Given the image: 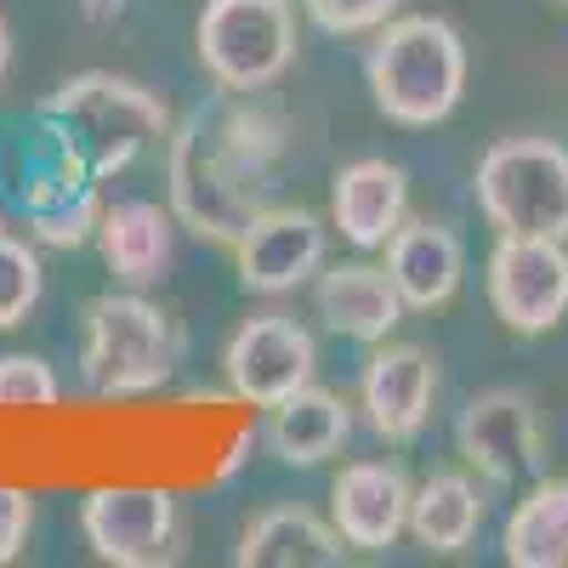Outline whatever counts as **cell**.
I'll return each mask as SVG.
<instances>
[{
	"mask_svg": "<svg viewBox=\"0 0 568 568\" xmlns=\"http://www.w3.org/2000/svg\"><path fill=\"white\" fill-rule=\"evenodd\" d=\"M347 557V540L336 535V524L307 506H267L256 511L240 546H233V562L240 568H336Z\"/></svg>",
	"mask_w": 568,
	"mask_h": 568,
	"instance_id": "obj_20",
	"label": "cell"
},
{
	"mask_svg": "<svg viewBox=\"0 0 568 568\" xmlns=\"http://www.w3.org/2000/svg\"><path fill=\"white\" fill-rule=\"evenodd\" d=\"M404 12V0H302V18L329 34V40H353V34H375Z\"/></svg>",
	"mask_w": 568,
	"mask_h": 568,
	"instance_id": "obj_25",
	"label": "cell"
},
{
	"mask_svg": "<svg viewBox=\"0 0 568 568\" xmlns=\"http://www.w3.org/2000/svg\"><path fill=\"white\" fill-rule=\"evenodd\" d=\"M313 369H318V342L291 313H256L222 347V382L251 409H273L278 398H291L296 387L313 382Z\"/></svg>",
	"mask_w": 568,
	"mask_h": 568,
	"instance_id": "obj_10",
	"label": "cell"
},
{
	"mask_svg": "<svg viewBox=\"0 0 568 568\" xmlns=\"http://www.w3.org/2000/svg\"><path fill=\"white\" fill-rule=\"evenodd\" d=\"M80 12H85L91 23H109V18L125 12V0H80Z\"/></svg>",
	"mask_w": 568,
	"mask_h": 568,
	"instance_id": "obj_27",
	"label": "cell"
},
{
	"mask_svg": "<svg viewBox=\"0 0 568 568\" xmlns=\"http://www.w3.org/2000/svg\"><path fill=\"white\" fill-rule=\"evenodd\" d=\"M296 7L291 0H205L194 23V52L216 91H256L278 85L296 63Z\"/></svg>",
	"mask_w": 568,
	"mask_h": 568,
	"instance_id": "obj_6",
	"label": "cell"
},
{
	"mask_svg": "<svg viewBox=\"0 0 568 568\" xmlns=\"http://www.w3.org/2000/svg\"><path fill=\"white\" fill-rule=\"evenodd\" d=\"M415 484L398 460H347L329 484V524L353 551H387L409 529Z\"/></svg>",
	"mask_w": 568,
	"mask_h": 568,
	"instance_id": "obj_14",
	"label": "cell"
},
{
	"mask_svg": "<svg viewBox=\"0 0 568 568\" xmlns=\"http://www.w3.org/2000/svg\"><path fill=\"white\" fill-rule=\"evenodd\" d=\"M489 307L517 336H546L568 313V240L500 233L489 251Z\"/></svg>",
	"mask_w": 568,
	"mask_h": 568,
	"instance_id": "obj_9",
	"label": "cell"
},
{
	"mask_svg": "<svg viewBox=\"0 0 568 568\" xmlns=\"http://www.w3.org/2000/svg\"><path fill=\"white\" fill-rule=\"evenodd\" d=\"M382 267L393 273L398 296L409 313H438L455 302L460 291V273H466V251L460 240L444 227V222H420V216H404V227L382 245Z\"/></svg>",
	"mask_w": 568,
	"mask_h": 568,
	"instance_id": "obj_19",
	"label": "cell"
},
{
	"mask_svg": "<svg viewBox=\"0 0 568 568\" xmlns=\"http://www.w3.org/2000/svg\"><path fill=\"white\" fill-rule=\"evenodd\" d=\"M284 165V120L256 98L216 91L171 120L165 136V205L200 245L233 251L240 233L273 205Z\"/></svg>",
	"mask_w": 568,
	"mask_h": 568,
	"instance_id": "obj_1",
	"label": "cell"
},
{
	"mask_svg": "<svg viewBox=\"0 0 568 568\" xmlns=\"http://www.w3.org/2000/svg\"><path fill=\"white\" fill-rule=\"evenodd\" d=\"M455 449L460 460L478 471L489 484H517L529 471L546 466V433H540V415L524 393L511 387H495V393H478L460 420H455Z\"/></svg>",
	"mask_w": 568,
	"mask_h": 568,
	"instance_id": "obj_13",
	"label": "cell"
},
{
	"mask_svg": "<svg viewBox=\"0 0 568 568\" xmlns=\"http://www.w3.org/2000/svg\"><path fill=\"white\" fill-rule=\"evenodd\" d=\"M7 69H12V29L0 18V80H7Z\"/></svg>",
	"mask_w": 568,
	"mask_h": 568,
	"instance_id": "obj_28",
	"label": "cell"
},
{
	"mask_svg": "<svg viewBox=\"0 0 568 568\" xmlns=\"http://www.w3.org/2000/svg\"><path fill=\"white\" fill-rule=\"evenodd\" d=\"M438 398V358L415 342H375L358 369V415L382 444H415Z\"/></svg>",
	"mask_w": 568,
	"mask_h": 568,
	"instance_id": "obj_12",
	"label": "cell"
},
{
	"mask_svg": "<svg viewBox=\"0 0 568 568\" xmlns=\"http://www.w3.org/2000/svg\"><path fill=\"white\" fill-rule=\"evenodd\" d=\"M176 216L160 200H114L103 205L98 222V251L103 267L114 273V284H131V291H149L160 284L176 262Z\"/></svg>",
	"mask_w": 568,
	"mask_h": 568,
	"instance_id": "obj_18",
	"label": "cell"
},
{
	"mask_svg": "<svg viewBox=\"0 0 568 568\" xmlns=\"http://www.w3.org/2000/svg\"><path fill=\"white\" fill-rule=\"evenodd\" d=\"M478 524H484V489L466 471H433L409 500V535L438 557L466 551Z\"/></svg>",
	"mask_w": 568,
	"mask_h": 568,
	"instance_id": "obj_21",
	"label": "cell"
},
{
	"mask_svg": "<svg viewBox=\"0 0 568 568\" xmlns=\"http://www.w3.org/2000/svg\"><path fill=\"white\" fill-rule=\"evenodd\" d=\"M58 398L63 382L40 353H0V409H52Z\"/></svg>",
	"mask_w": 568,
	"mask_h": 568,
	"instance_id": "obj_24",
	"label": "cell"
},
{
	"mask_svg": "<svg viewBox=\"0 0 568 568\" xmlns=\"http://www.w3.org/2000/svg\"><path fill=\"white\" fill-rule=\"evenodd\" d=\"M478 211L495 233L568 240V149L551 136H506L471 176Z\"/></svg>",
	"mask_w": 568,
	"mask_h": 568,
	"instance_id": "obj_7",
	"label": "cell"
},
{
	"mask_svg": "<svg viewBox=\"0 0 568 568\" xmlns=\"http://www.w3.org/2000/svg\"><path fill=\"white\" fill-rule=\"evenodd\" d=\"M40 296H45L40 245L12 227V216H0V329H18L40 307Z\"/></svg>",
	"mask_w": 568,
	"mask_h": 568,
	"instance_id": "obj_23",
	"label": "cell"
},
{
	"mask_svg": "<svg viewBox=\"0 0 568 568\" xmlns=\"http://www.w3.org/2000/svg\"><path fill=\"white\" fill-rule=\"evenodd\" d=\"M364 80H369V103L393 125L426 131L449 120L466 91V40L455 34L449 18L398 12L387 29H375Z\"/></svg>",
	"mask_w": 568,
	"mask_h": 568,
	"instance_id": "obj_3",
	"label": "cell"
},
{
	"mask_svg": "<svg viewBox=\"0 0 568 568\" xmlns=\"http://www.w3.org/2000/svg\"><path fill=\"white\" fill-rule=\"evenodd\" d=\"M182 336L171 313L120 284L109 296H91L80 313V387L91 398H149L171 382Z\"/></svg>",
	"mask_w": 568,
	"mask_h": 568,
	"instance_id": "obj_5",
	"label": "cell"
},
{
	"mask_svg": "<svg viewBox=\"0 0 568 568\" xmlns=\"http://www.w3.org/2000/svg\"><path fill=\"white\" fill-rule=\"evenodd\" d=\"M313 313H318V324L329 329V336L375 347L404 324L409 307H404L387 267H375V262H336L329 267L324 262L318 278H313Z\"/></svg>",
	"mask_w": 568,
	"mask_h": 568,
	"instance_id": "obj_15",
	"label": "cell"
},
{
	"mask_svg": "<svg viewBox=\"0 0 568 568\" xmlns=\"http://www.w3.org/2000/svg\"><path fill=\"white\" fill-rule=\"evenodd\" d=\"M29 535H34V495L0 484V568L29 551Z\"/></svg>",
	"mask_w": 568,
	"mask_h": 568,
	"instance_id": "obj_26",
	"label": "cell"
},
{
	"mask_svg": "<svg viewBox=\"0 0 568 568\" xmlns=\"http://www.w3.org/2000/svg\"><path fill=\"white\" fill-rule=\"evenodd\" d=\"M0 211H7L40 251L98 245L103 182L74 149V136L40 103L0 131Z\"/></svg>",
	"mask_w": 568,
	"mask_h": 568,
	"instance_id": "obj_2",
	"label": "cell"
},
{
	"mask_svg": "<svg viewBox=\"0 0 568 568\" xmlns=\"http://www.w3.org/2000/svg\"><path fill=\"white\" fill-rule=\"evenodd\" d=\"M562 7H568V0H562Z\"/></svg>",
	"mask_w": 568,
	"mask_h": 568,
	"instance_id": "obj_30",
	"label": "cell"
},
{
	"mask_svg": "<svg viewBox=\"0 0 568 568\" xmlns=\"http://www.w3.org/2000/svg\"><path fill=\"white\" fill-rule=\"evenodd\" d=\"M80 535L114 568H165L182 551V506L154 484H103L80 500Z\"/></svg>",
	"mask_w": 568,
	"mask_h": 568,
	"instance_id": "obj_8",
	"label": "cell"
},
{
	"mask_svg": "<svg viewBox=\"0 0 568 568\" xmlns=\"http://www.w3.org/2000/svg\"><path fill=\"white\" fill-rule=\"evenodd\" d=\"M353 426H358V409L342 393L307 382V387H296L291 398H278L267 409L262 444L284 466H324V460H336L353 444Z\"/></svg>",
	"mask_w": 568,
	"mask_h": 568,
	"instance_id": "obj_17",
	"label": "cell"
},
{
	"mask_svg": "<svg viewBox=\"0 0 568 568\" xmlns=\"http://www.w3.org/2000/svg\"><path fill=\"white\" fill-rule=\"evenodd\" d=\"M409 216V171L398 160H353L329 176V233L353 251H382Z\"/></svg>",
	"mask_w": 568,
	"mask_h": 568,
	"instance_id": "obj_16",
	"label": "cell"
},
{
	"mask_svg": "<svg viewBox=\"0 0 568 568\" xmlns=\"http://www.w3.org/2000/svg\"><path fill=\"white\" fill-rule=\"evenodd\" d=\"M40 109L74 136V149L98 171V182L125 176L142 154L165 149V136H171V103L160 91L142 80H125V74H109V69H85L63 80L58 91L40 98Z\"/></svg>",
	"mask_w": 568,
	"mask_h": 568,
	"instance_id": "obj_4",
	"label": "cell"
},
{
	"mask_svg": "<svg viewBox=\"0 0 568 568\" xmlns=\"http://www.w3.org/2000/svg\"><path fill=\"white\" fill-rule=\"evenodd\" d=\"M500 551L511 568H562L568 562V478H540L506 517Z\"/></svg>",
	"mask_w": 568,
	"mask_h": 568,
	"instance_id": "obj_22",
	"label": "cell"
},
{
	"mask_svg": "<svg viewBox=\"0 0 568 568\" xmlns=\"http://www.w3.org/2000/svg\"><path fill=\"white\" fill-rule=\"evenodd\" d=\"M0 216H7V211H0Z\"/></svg>",
	"mask_w": 568,
	"mask_h": 568,
	"instance_id": "obj_29",
	"label": "cell"
},
{
	"mask_svg": "<svg viewBox=\"0 0 568 568\" xmlns=\"http://www.w3.org/2000/svg\"><path fill=\"white\" fill-rule=\"evenodd\" d=\"M329 256V222L307 205H267L233 245V273L251 296H291L318 278Z\"/></svg>",
	"mask_w": 568,
	"mask_h": 568,
	"instance_id": "obj_11",
	"label": "cell"
}]
</instances>
